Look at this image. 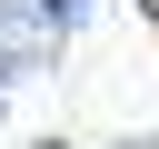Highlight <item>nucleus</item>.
Wrapping results in <instances>:
<instances>
[{
	"label": "nucleus",
	"mask_w": 159,
	"mask_h": 149,
	"mask_svg": "<svg viewBox=\"0 0 159 149\" xmlns=\"http://www.w3.org/2000/svg\"><path fill=\"white\" fill-rule=\"evenodd\" d=\"M50 70V30H40V10L30 0H0V109H10V89H30Z\"/></svg>",
	"instance_id": "obj_1"
},
{
	"label": "nucleus",
	"mask_w": 159,
	"mask_h": 149,
	"mask_svg": "<svg viewBox=\"0 0 159 149\" xmlns=\"http://www.w3.org/2000/svg\"><path fill=\"white\" fill-rule=\"evenodd\" d=\"M129 149H159V139H129Z\"/></svg>",
	"instance_id": "obj_3"
},
{
	"label": "nucleus",
	"mask_w": 159,
	"mask_h": 149,
	"mask_svg": "<svg viewBox=\"0 0 159 149\" xmlns=\"http://www.w3.org/2000/svg\"><path fill=\"white\" fill-rule=\"evenodd\" d=\"M30 10H40V30H50V40H60V30H80V20H89V10H99V0H30Z\"/></svg>",
	"instance_id": "obj_2"
}]
</instances>
